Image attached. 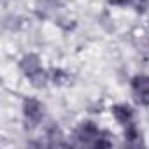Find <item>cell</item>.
I'll use <instances>...</instances> for the list:
<instances>
[{
  "label": "cell",
  "mask_w": 149,
  "mask_h": 149,
  "mask_svg": "<svg viewBox=\"0 0 149 149\" xmlns=\"http://www.w3.org/2000/svg\"><path fill=\"white\" fill-rule=\"evenodd\" d=\"M133 90L139 95L140 100H147L149 98V81L146 77H137L133 83Z\"/></svg>",
  "instance_id": "cell-1"
},
{
  "label": "cell",
  "mask_w": 149,
  "mask_h": 149,
  "mask_svg": "<svg viewBox=\"0 0 149 149\" xmlns=\"http://www.w3.org/2000/svg\"><path fill=\"white\" fill-rule=\"evenodd\" d=\"M116 116H118V119H119L121 123H130L132 111H130L128 107H125V105H119V107H116Z\"/></svg>",
  "instance_id": "cell-2"
},
{
  "label": "cell",
  "mask_w": 149,
  "mask_h": 149,
  "mask_svg": "<svg viewBox=\"0 0 149 149\" xmlns=\"http://www.w3.org/2000/svg\"><path fill=\"white\" fill-rule=\"evenodd\" d=\"M26 114H28L30 118L37 119V118L40 116V107H39V104H35V102H26Z\"/></svg>",
  "instance_id": "cell-3"
},
{
  "label": "cell",
  "mask_w": 149,
  "mask_h": 149,
  "mask_svg": "<svg viewBox=\"0 0 149 149\" xmlns=\"http://www.w3.org/2000/svg\"><path fill=\"white\" fill-rule=\"evenodd\" d=\"M112 2H116V4H125V2H128V0H112Z\"/></svg>",
  "instance_id": "cell-4"
}]
</instances>
